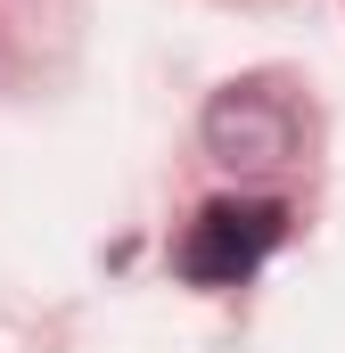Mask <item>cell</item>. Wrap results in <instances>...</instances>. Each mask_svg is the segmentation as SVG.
<instances>
[{"label": "cell", "instance_id": "obj_1", "mask_svg": "<svg viewBox=\"0 0 345 353\" xmlns=\"http://www.w3.org/2000/svg\"><path fill=\"white\" fill-rule=\"evenodd\" d=\"M279 230H288V214L279 205H263V197H214L197 222H189V239H181V271L197 279V288H239L247 271L279 247Z\"/></svg>", "mask_w": 345, "mask_h": 353}, {"label": "cell", "instance_id": "obj_2", "mask_svg": "<svg viewBox=\"0 0 345 353\" xmlns=\"http://www.w3.org/2000/svg\"><path fill=\"white\" fill-rule=\"evenodd\" d=\"M296 140V115L271 99V90H222L206 107V148L222 165H279Z\"/></svg>", "mask_w": 345, "mask_h": 353}]
</instances>
